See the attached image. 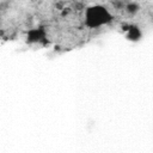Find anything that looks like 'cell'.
Instances as JSON below:
<instances>
[{
	"mask_svg": "<svg viewBox=\"0 0 153 153\" xmlns=\"http://www.w3.org/2000/svg\"><path fill=\"white\" fill-rule=\"evenodd\" d=\"M31 1H35V0H31Z\"/></svg>",
	"mask_w": 153,
	"mask_h": 153,
	"instance_id": "cell-6",
	"label": "cell"
},
{
	"mask_svg": "<svg viewBox=\"0 0 153 153\" xmlns=\"http://www.w3.org/2000/svg\"><path fill=\"white\" fill-rule=\"evenodd\" d=\"M44 38H45V30L43 27H35L27 32V42L30 43L41 42Z\"/></svg>",
	"mask_w": 153,
	"mask_h": 153,
	"instance_id": "cell-3",
	"label": "cell"
},
{
	"mask_svg": "<svg viewBox=\"0 0 153 153\" xmlns=\"http://www.w3.org/2000/svg\"><path fill=\"white\" fill-rule=\"evenodd\" d=\"M112 14L103 5H92L85 11V25L90 29H97L111 23Z\"/></svg>",
	"mask_w": 153,
	"mask_h": 153,
	"instance_id": "cell-1",
	"label": "cell"
},
{
	"mask_svg": "<svg viewBox=\"0 0 153 153\" xmlns=\"http://www.w3.org/2000/svg\"><path fill=\"white\" fill-rule=\"evenodd\" d=\"M123 10H124V11H126V13H128L129 16H135V14L140 11V5H139L137 2L130 1V2L124 4Z\"/></svg>",
	"mask_w": 153,
	"mask_h": 153,
	"instance_id": "cell-4",
	"label": "cell"
},
{
	"mask_svg": "<svg viewBox=\"0 0 153 153\" xmlns=\"http://www.w3.org/2000/svg\"><path fill=\"white\" fill-rule=\"evenodd\" d=\"M123 30L127 32V38L131 42H137L142 37V31L137 25H126V29Z\"/></svg>",
	"mask_w": 153,
	"mask_h": 153,
	"instance_id": "cell-2",
	"label": "cell"
},
{
	"mask_svg": "<svg viewBox=\"0 0 153 153\" xmlns=\"http://www.w3.org/2000/svg\"><path fill=\"white\" fill-rule=\"evenodd\" d=\"M114 6H115L116 8H118V10H123V7H124V2H123V1L117 0V1H115V2H114Z\"/></svg>",
	"mask_w": 153,
	"mask_h": 153,
	"instance_id": "cell-5",
	"label": "cell"
}]
</instances>
